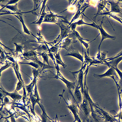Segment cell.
<instances>
[{"mask_svg": "<svg viewBox=\"0 0 122 122\" xmlns=\"http://www.w3.org/2000/svg\"><path fill=\"white\" fill-rule=\"evenodd\" d=\"M64 56L73 57L80 61L82 63V64H84L83 55H82L78 51L73 47L72 46L67 50V51Z\"/></svg>", "mask_w": 122, "mask_h": 122, "instance_id": "3957f363", "label": "cell"}, {"mask_svg": "<svg viewBox=\"0 0 122 122\" xmlns=\"http://www.w3.org/2000/svg\"><path fill=\"white\" fill-rule=\"evenodd\" d=\"M9 122L8 121H6V122Z\"/></svg>", "mask_w": 122, "mask_h": 122, "instance_id": "9a60e30c", "label": "cell"}, {"mask_svg": "<svg viewBox=\"0 0 122 122\" xmlns=\"http://www.w3.org/2000/svg\"><path fill=\"white\" fill-rule=\"evenodd\" d=\"M77 41L76 40L70 38L68 37L67 38L62 40L61 46H59V48L60 49L61 48H64L67 50L72 46L73 43Z\"/></svg>", "mask_w": 122, "mask_h": 122, "instance_id": "5b68a950", "label": "cell"}, {"mask_svg": "<svg viewBox=\"0 0 122 122\" xmlns=\"http://www.w3.org/2000/svg\"><path fill=\"white\" fill-rule=\"evenodd\" d=\"M122 60V56L112 60L110 62H107L106 63L111 67L116 68H117L118 64Z\"/></svg>", "mask_w": 122, "mask_h": 122, "instance_id": "30bf717a", "label": "cell"}, {"mask_svg": "<svg viewBox=\"0 0 122 122\" xmlns=\"http://www.w3.org/2000/svg\"><path fill=\"white\" fill-rule=\"evenodd\" d=\"M68 37L70 38H72L74 40L76 39H80L83 40L88 41L90 40L84 39L82 38L78 32L75 30L71 31L69 34Z\"/></svg>", "mask_w": 122, "mask_h": 122, "instance_id": "52a82bcc", "label": "cell"}, {"mask_svg": "<svg viewBox=\"0 0 122 122\" xmlns=\"http://www.w3.org/2000/svg\"><path fill=\"white\" fill-rule=\"evenodd\" d=\"M95 39V38L92 41H91L89 43H87L86 42H85L83 40L80 39H78V40L80 41L81 44H83V45L85 47L86 49L87 50V53L88 55L89 56V44L90 43H91L92 41H93Z\"/></svg>", "mask_w": 122, "mask_h": 122, "instance_id": "7c38bea8", "label": "cell"}, {"mask_svg": "<svg viewBox=\"0 0 122 122\" xmlns=\"http://www.w3.org/2000/svg\"><path fill=\"white\" fill-rule=\"evenodd\" d=\"M60 70L57 69V74L55 77L57 79H58L62 81L66 84L69 92L73 97H74L72 93L71 90L72 89L74 90L76 85L75 82H73L70 81L66 79L60 73L59 71Z\"/></svg>", "mask_w": 122, "mask_h": 122, "instance_id": "7a4b0ae2", "label": "cell"}, {"mask_svg": "<svg viewBox=\"0 0 122 122\" xmlns=\"http://www.w3.org/2000/svg\"><path fill=\"white\" fill-rule=\"evenodd\" d=\"M98 27V29L100 32L101 36V41L99 46V53L97 56H99L100 55V48L101 44L102 41L105 39L107 38H110L112 39H114L115 38V37L114 36H111L109 35L103 29L102 26V23L99 25H97Z\"/></svg>", "mask_w": 122, "mask_h": 122, "instance_id": "277c9868", "label": "cell"}, {"mask_svg": "<svg viewBox=\"0 0 122 122\" xmlns=\"http://www.w3.org/2000/svg\"><path fill=\"white\" fill-rule=\"evenodd\" d=\"M82 64L81 69L78 71L74 72H70L76 79V84L78 85L79 88L83 95L84 91V85L83 83V71L87 64L84 63Z\"/></svg>", "mask_w": 122, "mask_h": 122, "instance_id": "6da1fadb", "label": "cell"}, {"mask_svg": "<svg viewBox=\"0 0 122 122\" xmlns=\"http://www.w3.org/2000/svg\"><path fill=\"white\" fill-rule=\"evenodd\" d=\"M115 70L114 68L111 67L106 72L103 74L98 75L94 74L93 76L94 77L98 79L106 76L110 77V76L112 75L117 76Z\"/></svg>", "mask_w": 122, "mask_h": 122, "instance_id": "8992f818", "label": "cell"}, {"mask_svg": "<svg viewBox=\"0 0 122 122\" xmlns=\"http://www.w3.org/2000/svg\"><path fill=\"white\" fill-rule=\"evenodd\" d=\"M4 92L6 95L9 96L14 100H18L21 98V96L17 93H9L5 92Z\"/></svg>", "mask_w": 122, "mask_h": 122, "instance_id": "8fae6325", "label": "cell"}, {"mask_svg": "<svg viewBox=\"0 0 122 122\" xmlns=\"http://www.w3.org/2000/svg\"><path fill=\"white\" fill-rule=\"evenodd\" d=\"M112 67L114 68L117 71L121 79L122 80V72L120 71L117 68H115Z\"/></svg>", "mask_w": 122, "mask_h": 122, "instance_id": "4fadbf2b", "label": "cell"}, {"mask_svg": "<svg viewBox=\"0 0 122 122\" xmlns=\"http://www.w3.org/2000/svg\"><path fill=\"white\" fill-rule=\"evenodd\" d=\"M101 58L102 60H104L105 59L106 57V53L105 52H101Z\"/></svg>", "mask_w": 122, "mask_h": 122, "instance_id": "5bb4252c", "label": "cell"}, {"mask_svg": "<svg viewBox=\"0 0 122 122\" xmlns=\"http://www.w3.org/2000/svg\"><path fill=\"white\" fill-rule=\"evenodd\" d=\"M78 85L76 84L74 90L73 96L79 102H81L82 99V93Z\"/></svg>", "mask_w": 122, "mask_h": 122, "instance_id": "ba28073f", "label": "cell"}, {"mask_svg": "<svg viewBox=\"0 0 122 122\" xmlns=\"http://www.w3.org/2000/svg\"><path fill=\"white\" fill-rule=\"evenodd\" d=\"M82 18L81 19L73 23L76 25H86L92 26L98 29L97 25L94 22H93V23H88L84 22L83 20V15H82Z\"/></svg>", "mask_w": 122, "mask_h": 122, "instance_id": "9c48e42d", "label": "cell"}]
</instances>
